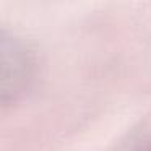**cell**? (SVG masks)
I'll return each instance as SVG.
<instances>
[{
  "label": "cell",
  "mask_w": 151,
  "mask_h": 151,
  "mask_svg": "<svg viewBox=\"0 0 151 151\" xmlns=\"http://www.w3.org/2000/svg\"><path fill=\"white\" fill-rule=\"evenodd\" d=\"M33 57L29 49L15 34L0 33V98L2 102L17 99L29 85L33 75Z\"/></svg>",
  "instance_id": "cell-1"
}]
</instances>
